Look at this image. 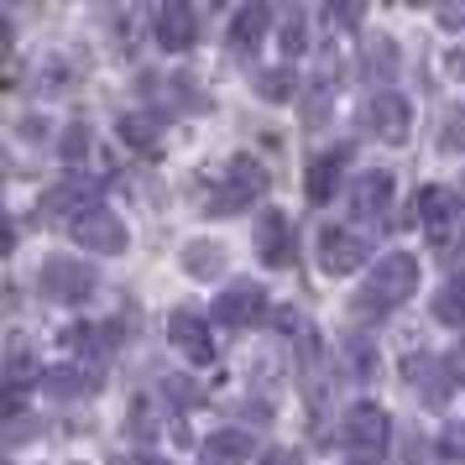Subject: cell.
I'll return each instance as SVG.
<instances>
[{"instance_id":"obj_28","label":"cell","mask_w":465,"mask_h":465,"mask_svg":"<svg viewBox=\"0 0 465 465\" xmlns=\"http://www.w3.org/2000/svg\"><path fill=\"white\" fill-rule=\"evenodd\" d=\"M256 465H303V460H298L293 450H267V455H262Z\"/></svg>"},{"instance_id":"obj_24","label":"cell","mask_w":465,"mask_h":465,"mask_svg":"<svg viewBox=\"0 0 465 465\" xmlns=\"http://www.w3.org/2000/svg\"><path fill=\"white\" fill-rule=\"evenodd\" d=\"M440 460H444V465H465V429H460V423H455V429H444Z\"/></svg>"},{"instance_id":"obj_6","label":"cell","mask_w":465,"mask_h":465,"mask_svg":"<svg viewBox=\"0 0 465 465\" xmlns=\"http://www.w3.org/2000/svg\"><path fill=\"white\" fill-rule=\"evenodd\" d=\"M68 231H74V241H79L84 252H121V246H126V225H121V220H115L110 210L79 214Z\"/></svg>"},{"instance_id":"obj_21","label":"cell","mask_w":465,"mask_h":465,"mask_svg":"<svg viewBox=\"0 0 465 465\" xmlns=\"http://www.w3.org/2000/svg\"><path fill=\"white\" fill-rule=\"evenodd\" d=\"M121 142H131L136 152H157V131L147 115H121Z\"/></svg>"},{"instance_id":"obj_22","label":"cell","mask_w":465,"mask_h":465,"mask_svg":"<svg viewBox=\"0 0 465 465\" xmlns=\"http://www.w3.org/2000/svg\"><path fill=\"white\" fill-rule=\"evenodd\" d=\"M256 89H262V100H293L298 79H293V68H267V74L256 79Z\"/></svg>"},{"instance_id":"obj_23","label":"cell","mask_w":465,"mask_h":465,"mask_svg":"<svg viewBox=\"0 0 465 465\" xmlns=\"http://www.w3.org/2000/svg\"><path fill=\"white\" fill-rule=\"evenodd\" d=\"M423 381V398L429 402H444V392H450V381H444V366L440 361H423V366H413V387Z\"/></svg>"},{"instance_id":"obj_9","label":"cell","mask_w":465,"mask_h":465,"mask_svg":"<svg viewBox=\"0 0 465 465\" xmlns=\"http://www.w3.org/2000/svg\"><path fill=\"white\" fill-rule=\"evenodd\" d=\"M262 309H267V288H256V282H235V288H225L214 298V319L220 324H252Z\"/></svg>"},{"instance_id":"obj_4","label":"cell","mask_w":465,"mask_h":465,"mask_svg":"<svg viewBox=\"0 0 465 465\" xmlns=\"http://www.w3.org/2000/svg\"><path fill=\"white\" fill-rule=\"evenodd\" d=\"M37 288L53 303H79V298L94 293V272H89L79 256H53V262H43V272H37Z\"/></svg>"},{"instance_id":"obj_26","label":"cell","mask_w":465,"mask_h":465,"mask_svg":"<svg viewBox=\"0 0 465 465\" xmlns=\"http://www.w3.org/2000/svg\"><path fill=\"white\" fill-rule=\"evenodd\" d=\"M444 147H450V152L460 147L465 152V115H455V110L444 115Z\"/></svg>"},{"instance_id":"obj_18","label":"cell","mask_w":465,"mask_h":465,"mask_svg":"<svg viewBox=\"0 0 465 465\" xmlns=\"http://www.w3.org/2000/svg\"><path fill=\"white\" fill-rule=\"evenodd\" d=\"M183 267H189L193 277H214L220 267H225V252H220L214 241H193L189 252H183Z\"/></svg>"},{"instance_id":"obj_2","label":"cell","mask_w":465,"mask_h":465,"mask_svg":"<svg viewBox=\"0 0 465 465\" xmlns=\"http://www.w3.org/2000/svg\"><path fill=\"white\" fill-rule=\"evenodd\" d=\"M262 193H267V173L256 163H246V157H235L225 168V178L210 189V214H241V210H252Z\"/></svg>"},{"instance_id":"obj_20","label":"cell","mask_w":465,"mask_h":465,"mask_svg":"<svg viewBox=\"0 0 465 465\" xmlns=\"http://www.w3.org/2000/svg\"><path fill=\"white\" fill-rule=\"evenodd\" d=\"M434 314H440L444 324H465V277H450V282H444V293L434 298Z\"/></svg>"},{"instance_id":"obj_14","label":"cell","mask_w":465,"mask_h":465,"mask_svg":"<svg viewBox=\"0 0 465 465\" xmlns=\"http://www.w3.org/2000/svg\"><path fill=\"white\" fill-rule=\"evenodd\" d=\"M157 37H163V47H173V53H183V47H193V11L189 5H163V16H157Z\"/></svg>"},{"instance_id":"obj_7","label":"cell","mask_w":465,"mask_h":465,"mask_svg":"<svg viewBox=\"0 0 465 465\" xmlns=\"http://www.w3.org/2000/svg\"><path fill=\"white\" fill-rule=\"evenodd\" d=\"M256 252H262L267 267H288L293 262V225H288V214L267 210L256 220Z\"/></svg>"},{"instance_id":"obj_10","label":"cell","mask_w":465,"mask_h":465,"mask_svg":"<svg viewBox=\"0 0 465 465\" xmlns=\"http://www.w3.org/2000/svg\"><path fill=\"white\" fill-rule=\"evenodd\" d=\"M366 121H371V131H377L381 142H402L408 136V100L392 94V89H381V94H371V105H366Z\"/></svg>"},{"instance_id":"obj_11","label":"cell","mask_w":465,"mask_h":465,"mask_svg":"<svg viewBox=\"0 0 465 465\" xmlns=\"http://www.w3.org/2000/svg\"><path fill=\"white\" fill-rule=\"evenodd\" d=\"M387 199H392V178H387V173H361L356 189H351V210H356L361 220H381Z\"/></svg>"},{"instance_id":"obj_30","label":"cell","mask_w":465,"mask_h":465,"mask_svg":"<svg viewBox=\"0 0 465 465\" xmlns=\"http://www.w3.org/2000/svg\"><path fill=\"white\" fill-rule=\"evenodd\" d=\"M351 465H366V460H351Z\"/></svg>"},{"instance_id":"obj_15","label":"cell","mask_w":465,"mask_h":465,"mask_svg":"<svg viewBox=\"0 0 465 465\" xmlns=\"http://www.w3.org/2000/svg\"><path fill=\"white\" fill-rule=\"evenodd\" d=\"M413 210H419V220H423V231H429V241L440 246L444 235H450V193H444V189H423Z\"/></svg>"},{"instance_id":"obj_29","label":"cell","mask_w":465,"mask_h":465,"mask_svg":"<svg viewBox=\"0 0 465 465\" xmlns=\"http://www.w3.org/2000/svg\"><path fill=\"white\" fill-rule=\"evenodd\" d=\"M121 465H163V460H152V455H136V460H121Z\"/></svg>"},{"instance_id":"obj_17","label":"cell","mask_w":465,"mask_h":465,"mask_svg":"<svg viewBox=\"0 0 465 465\" xmlns=\"http://www.w3.org/2000/svg\"><path fill=\"white\" fill-rule=\"evenodd\" d=\"M340 163H345V147H335V152H324V157H314V168H309V199H330L335 193V183H340Z\"/></svg>"},{"instance_id":"obj_16","label":"cell","mask_w":465,"mask_h":465,"mask_svg":"<svg viewBox=\"0 0 465 465\" xmlns=\"http://www.w3.org/2000/svg\"><path fill=\"white\" fill-rule=\"evenodd\" d=\"M43 210L47 214H74V210H94V189L89 183H79V178H68V183H58V189L43 193Z\"/></svg>"},{"instance_id":"obj_12","label":"cell","mask_w":465,"mask_h":465,"mask_svg":"<svg viewBox=\"0 0 465 465\" xmlns=\"http://www.w3.org/2000/svg\"><path fill=\"white\" fill-rule=\"evenodd\" d=\"M267 22H272V11H267V5H246V11L231 22V53L246 58V53L267 37Z\"/></svg>"},{"instance_id":"obj_27","label":"cell","mask_w":465,"mask_h":465,"mask_svg":"<svg viewBox=\"0 0 465 465\" xmlns=\"http://www.w3.org/2000/svg\"><path fill=\"white\" fill-rule=\"evenodd\" d=\"M282 47H288V53H298V47H303V16H293V22H288V32H282Z\"/></svg>"},{"instance_id":"obj_1","label":"cell","mask_w":465,"mask_h":465,"mask_svg":"<svg viewBox=\"0 0 465 465\" xmlns=\"http://www.w3.org/2000/svg\"><path fill=\"white\" fill-rule=\"evenodd\" d=\"M413 288H419V256H408V252L381 256L371 282H366L361 298H356V314H387V309H398Z\"/></svg>"},{"instance_id":"obj_13","label":"cell","mask_w":465,"mask_h":465,"mask_svg":"<svg viewBox=\"0 0 465 465\" xmlns=\"http://www.w3.org/2000/svg\"><path fill=\"white\" fill-rule=\"evenodd\" d=\"M204 460L214 465H246L252 460V434H241V429H220L204 440Z\"/></svg>"},{"instance_id":"obj_8","label":"cell","mask_w":465,"mask_h":465,"mask_svg":"<svg viewBox=\"0 0 465 465\" xmlns=\"http://www.w3.org/2000/svg\"><path fill=\"white\" fill-rule=\"evenodd\" d=\"M168 335H173V345L183 351L189 361H199V366H210L214 361V340H210V324L199 314H189V309H178V314L168 319Z\"/></svg>"},{"instance_id":"obj_25","label":"cell","mask_w":465,"mask_h":465,"mask_svg":"<svg viewBox=\"0 0 465 465\" xmlns=\"http://www.w3.org/2000/svg\"><path fill=\"white\" fill-rule=\"evenodd\" d=\"M89 152V126H68V136H64V157L68 163H79Z\"/></svg>"},{"instance_id":"obj_3","label":"cell","mask_w":465,"mask_h":465,"mask_svg":"<svg viewBox=\"0 0 465 465\" xmlns=\"http://www.w3.org/2000/svg\"><path fill=\"white\" fill-rule=\"evenodd\" d=\"M387 440H392V423H387V413L371 408V402H361V408H351V413L340 419V444H345L351 455H361V460H381Z\"/></svg>"},{"instance_id":"obj_19","label":"cell","mask_w":465,"mask_h":465,"mask_svg":"<svg viewBox=\"0 0 465 465\" xmlns=\"http://www.w3.org/2000/svg\"><path fill=\"white\" fill-rule=\"evenodd\" d=\"M43 392H53V398H79V392H94V381L79 377V371H68V366H58V371H43Z\"/></svg>"},{"instance_id":"obj_5","label":"cell","mask_w":465,"mask_h":465,"mask_svg":"<svg viewBox=\"0 0 465 465\" xmlns=\"http://www.w3.org/2000/svg\"><path fill=\"white\" fill-rule=\"evenodd\" d=\"M361 262H366V241H361L356 231H340V225H330V231H319V267L324 272H356Z\"/></svg>"}]
</instances>
